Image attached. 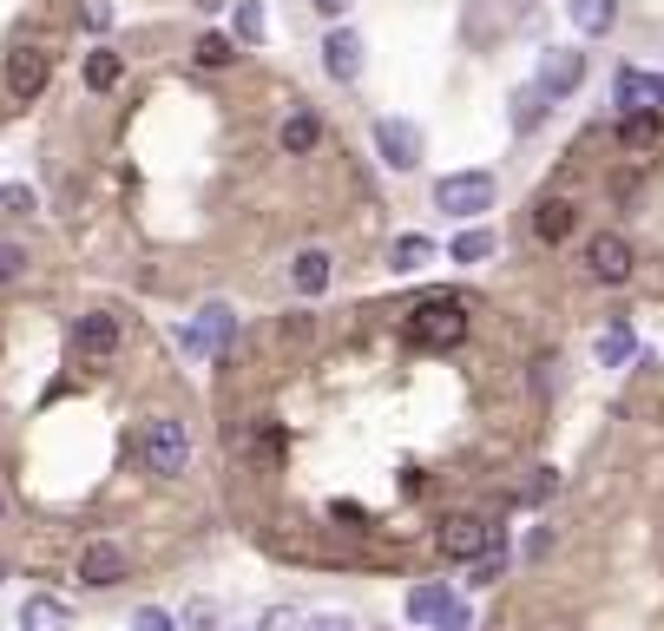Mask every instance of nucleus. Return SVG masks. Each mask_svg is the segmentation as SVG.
<instances>
[{
  "label": "nucleus",
  "mask_w": 664,
  "mask_h": 631,
  "mask_svg": "<svg viewBox=\"0 0 664 631\" xmlns=\"http://www.w3.org/2000/svg\"><path fill=\"white\" fill-rule=\"evenodd\" d=\"M402 336H408V349H460L467 343V296H422L408 316H402Z\"/></svg>",
  "instance_id": "nucleus-1"
},
{
  "label": "nucleus",
  "mask_w": 664,
  "mask_h": 631,
  "mask_svg": "<svg viewBox=\"0 0 664 631\" xmlns=\"http://www.w3.org/2000/svg\"><path fill=\"white\" fill-rule=\"evenodd\" d=\"M139 461H146V474H158V481H178V474L191 467V434H185V421L151 415L146 434H139Z\"/></svg>",
  "instance_id": "nucleus-2"
},
{
  "label": "nucleus",
  "mask_w": 664,
  "mask_h": 631,
  "mask_svg": "<svg viewBox=\"0 0 664 631\" xmlns=\"http://www.w3.org/2000/svg\"><path fill=\"white\" fill-rule=\"evenodd\" d=\"M494 198H501V178H494V171H447V178H435V210L460 217V224L487 217Z\"/></svg>",
  "instance_id": "nucleus-3"
},
{
  "label": "nucleus",
  "mask_w": 664,
  "mask_h": 631,
  "mask_svg": "<svg viewBox=\"0 0 664 631\" xmlns=\"http://www.w3.org/2000/svg\"><path fill=\"white\" fill-rule=\"evenodd\" d=\"M501 540H507V533H501L487 513H447L442 526H435V546H442L447 560H460V565L480 560V553H487V546H501Z\"/></svg>",
  "instance_id": "nucleus-4"
},
{
  "label": "nucleus",
  "mask_w": 664,
  "mask_h": 631,
  "mask_svg": "<svg viewBox=\"0 0 664 631\" xmlns=\"http://www.w3.org/2000/svg\"><path fill=\"white\" fill-rule=\"evenodd\" d=\"M230 336H237V316L224 309V303H205L185 329H178V349L191 355V362H218L230 349Z\"/></svg>",
  "instance_id": "nucleus-5"
},
{
  "label": "nucleus",
  "mask_w": 664,
  "mask_h": 631,
  "mask_svg": "<svg viewBox=\"0 0 664 631\" xmlns=\"http://www.w3.org/2000/svg\"><path fill=\"white\" fill-rule=\"evenodd\" d=\"M422 151H428V139H422L415 119H375V158H381L388 171H415Z\"/></svg>",
  "instance_id": "nucleus-6"
},
{
  "label": "nucleus",
  "mask_w": 664,
  "mask_h": 631,
  "mask_svg": "<svg viewBox=\"0 0 664 631\" xmlns=\"http://www.w3.org/2000/svg\"><path fill=\"white\" fill-rule=\"evenodd\" d=\"M586 270H592V283L618 289V283H632V270H638V250H632L618 230H598V237L586 244Z\"/></svg>",
  "instance_id": "nucleus-7"
},
{
  "label": "nucleus",
  "mask_w": 664,
  "mask_h": 631,
  "mask_svg": "<svg viewBox=\"0 0 664 631\" xmlns=\"http://www.w3.org/2000/svg\"><path fill=\"white\" fill-rule=\"evenodd\" d=\"M230 454H237L244 467H284V454H290V434H284L277 421H250L244 434L230 427Z\"/></svg>",
  "instance_id": "nucleus-8"
},
{
  "label": "nucleus",
  "mask_w": 664,
  "mask_h": 631,
  "mask_svg": "<svg viewBox=\"0 0 664 631\" xmlns=\"http://www.w3.org/2000/svg\"><path fill=\"white\" fill-rule=\"evenodd\" d=\"M363 53H369V47H363V33H356V27H343V20H336V27L323 33V72H329L336 86H356V79H363V67H369Z\"/></svg>",
  "instance_id": "nucleus-9"
},
{
  "label": "nucleus",
  "mask_w": 664,
  "mask_h": 631,
  "mask_svg": "<svg viewBox=\"0 0 664 631\" xmlns=\"http://www.w3.org/2000/svg\"><path fill=\"white\" fill-rule=\"evenodd\" d=\"M47 79H53V53H47V47H13V53H7V92H13L20 106L40 99Z\"/></svg>",
  "instance_id": "nucleus-10"
},
{
  "label": "nucleus",
  "mask_w": 664,
  "mask_h": 631,
  "mask_svg": "<svg viewBox=\"0 0 664 631\" xmlns=\"http://www.w3.org/2000/svg\"><path fill=\"white\" fill-rule=\"evenodd\" d=\"M546 99H573L579 86H586V53L579 47H553L546 60H539V79H533Z\"/></svg>",
  "instance_id": "nucleus-11"
},
{
  "label": "nucleus",
  "mask_w": 664,
  "mask_h": 631,
  "mask_svg": "<svg viewBox=\"0 0 664 631\" xmlns=\"http://www.w3.org/2000/svg\"><path fill=\"white\" fill-rule=\"evenodd\" d=\"M126 572H132V565H126V553H119L112 540H92V546H79V585H92V592H112Z\"/></svg>",
  "instance_id": "nucleus-12"
},
{
  "label": "nucleus",
  "mask_w": 664,
  "mask_h": 631,
  "mask_svg": "<svg viewBox=\"0 0 664 631\" xmlns=\"http://www.w3.org/2000/svg\"><path fill=\"white\" fill-rule=\"evenodd\" d=\"M73 349L92 355V362H106V355L119 349V316H112V309H86L73 323Z\"/></svg>",
  "instance_id": "nucleus-13"
},
{
  "label": "nucleus",
  "mask_w": 664,
  "mask_h": 631,
  "mask_svg": "<svg viewBox=\"0 0 664 631\" xmlns=\"http://www.w3.org/2000/svg\"><path fill=\"white\" fill-rule=\"evenodd\" d=\"M612 106H618V112H658V72L618 67V79H612Z\"/></svg>",
  "instance_id": "nucleus-14"
},
{
  "label": "nucleus",
  "mask_w": 664,
  "mask_h": 631,
  "mask_svg": "<svg viewBox=\"0 0 664 631\" xmlns=\"http://www.w3.org/2000/svg\"><path fill=\"white\" fill-rule=\"evenodd\" d=\"M277 145H284V158H309V151L323 145V119H316L309 106H290L284 126H277Z\"/></svg>",
  "instance_id": "nucleus-15"
},
{
  "label": "nucleus",
  "mask_w": 664,
  "mask_h": 631,
  "mask_svg": "<svg viewBox=\"0 0 664 631\" xmlns=\"http://www.w3.org/2000/svg\"><path fill=\"white\" fill-rule=\"evenodd\" d=\"M573 230H579L573 198H539V205H533V237H539V244H566Z\"/></svg>",
  "instance_id": "nucleus-16"
},
{
  "label": "nucleus",
  "mask_w": 664,
  "mask_h": 631,
  "mask_svg": "<svg viewBox=\"0 0 664 631\" xmlns=\"http://www.w3.org/2000/svg\"><path fill=\"white\" fill-rule=\"evenodd\" d=\"M329 283H336L329 250H316V244H309V250H296V257H290V289H296V296H323Z\"/></svg>",
  "instance_id": "nucleus-17"
},
{
  "label": "nucleus",
  "mask_w": 664,
  "mask_h": 631,
  "mask_svg": "<svg viewBox=\"0 0 664 631\" xmlns=\"http://www.w3.org/2000/svg\"><path fill=\"white\" fill-rule=\"evenodd\" d=\"M618 145H625V151H658L664 112H618Z\"/></svg>",
  "instance_id": "nucleus-18"
},
{
  "label": "nucleus",
  "mask_w": 664,
  "mask_h": 631,
  "mask_svg": "<svg viewBox=\"0 0 664 631\" xmlns=\"http://www.w3.org/2000/svg\"><path fill=\"white\" fill-rule=\"evenodd\" d=\"M566 20L586 33V40H605L618 27V0H566Z\"/></svg>",
  "instance_id": "nucleus-19"
},
{
  "label": "nucleus",
  "mask_w": 664,
  "mask_h": 631,
  "mask_svg": "<svg viewBox=\"0 0 664 631\" xmlns=\"http://www.w3.org/2000/svg\"><path fill=\"white\" fill-rule=\"evenodd\" d=\"M230 40H237V47H264V40H270V20H264L257 0H230Z\"/></svg>",
  "instance_id": "nucleus-20"
},
{
  "label": "nucleus",
  "mask_w": 664,
  "mask_h": 631,
  "mask_svg": "<svg viewBox=\"0 0 664 631\" xmlns=\"http://www.w3.org/2000/svg\"><path fill=\"white\" fill-rule=\"evenodd\" d=\"M119 79H126V60H119L112 47H92V53H86V86H92V92H112Z\"/></svg>",
  "instance_id": "nucleus-21"
},
{
  "label": "nucleus",
  "mask_w": 664,
  "mask_h": 631,
  "mask_svg": "<svg viewBox=\"0 0 664 631\" xmlns=\"http://www.w3.org/2000/svg\"><path fill=\"white\" fill-rule=\"evenodd\" d=\"M191 60L205 72H224V67H237V40L230 33H198V47H191Z\"/></svg>",
  "instance_id": "nucleus-22"
},
{
  "label": "nucleus",
  "mask_w": 664,
  "mask_h": 631,
  "mask_svg": "<svg viewBox=\"0 0 664 631\" xmlns=\"http://www.w3.org/2000/svg\"><path fill=\"white\" fill-rule=\"evenodd\" d=\"M447 605H454L447 585H415V592H408V619H415V625H435Z\"/></svg>",
  "instance_id": "nucleus-23"
},
{
  "label": "nucleus",
  "mask_w": 664,
  "mask_h": 631,
  "mask_svg": "<svg viewBox=\"0 0 664 631\" xmlns=\"http://www.w3.org/2000/svg\"><path fill=\"white\" fill-rule=\"evenodd\" d=\"M487 257H494V230H480V224L447 244V264H487Z\"/></svg>",
  "instance_id": "nucleus-24"
},
{
  "label": "nucleus",
  "mask_w": 664,
  "mask_h": 631,
  "mask_svg": "<svg viewBox=\"0 0 664 631\" xmlns=\"http://www.w3.org/2000/svg\"><path fill=\"white\" fill-rule=\"evenodd\" d=\"M553 112V99L539 92V86H519L514 92V132H539V119Z\"/></svg>",
  "instance_id": "nucleus-25"
},
{
  "label": "nucleus",
  "mask_w": 664,
  "mask_h": 631,
  "mask_svg": "<svg viewBox=\"0 0 664 631\" xmlns=\"http://www.w3.org/2000/svg\"><path fill=\"white\" fill-rule=\"evenodd\" d=\"M428 257H435V244H428V237H415V230L388 244V264H395V270H422Z\"/></svg>",
  "instance_id": "nucleus-26"
},
{
  "label": "nucleus",
  "mask_w": 664,
  "mask_h": 631,
  "mask_svg": "<svg viewBox=\"0 0 664 631\" xmlns=\"http://www.w3.org/2000/svg\"><path fill=\"white\" fill-rule=\"evenodd\" d=\"M632 349H638V343H632V323H612V329L598 336V362H605V368H618Z\"/></svg>",
  "instance_id": "nucleus-27"
},
{
  "label": "nucleus",
  "mask_w": 664,
  "mask_h": 631,
  "mask_svg": "<svg viewBox=\"0 0 664 631\" xmlns=\"http://www.w3.org/2000/svg\"><path fill=\"white\" fill-rule=\"evenodd\" d=\"M501 572H507V540H501V546H487L480 560H467V585H494Z\"/></svg>",
  "instance_id": "nucleus-28"
},
{
  "label": "nucleus",
  "mask_w": 664,
  "mask_h": 631,
  "mask_svg": "<svg viewBox=\"0 0 664 631\" xmlns=\"http://www.w3.org/2000/svg\"><path fill=\"white\" fill-rule=\"evenodd\" d=\"M27 277V244H0V289Z\"/></svg>",
  "instance_id": "nucleus-29"
},
{
  "label": "nucleus",
  "mask_w": 664,
  "mask_h": 631,
  "mask_svg": "<svg viewBox=\"0 0 664 631\" xmlns=\"http://www.w3.org/2000/svg\"><path fill=\"white\" fill-rule=\"evenodd\" d=\"M218 625V605H211V599H191V605H185V631H211Z\"/></svg>",
  "instance_id": "nucleus-30"
},
{
  "label": "nucleus",
  "mask_w": 664,
  "mask_h": 631,
  "mask_svg": "<svg viewBox=\"0 0 664 631\" xmlns=\"http://www.w3.org/2000/svg\"><path fill=\"white\" fill-rule=\"evenodd\" d=\"M553 487H559V474H553V467H533V481H526V506H539Z\"/></svg>",
  "instance_id": "nucleus-31"
},
{
  "label": "nucleus",
  "mask_w": 664,
  "mask_h": 631,
  "mask_svg": "<svg viewBox=\"0 0 664 631\" xmlns=\"http://www.w3.org/2000/svg\"><path fill=\"white\" fill-rule=\"evenodd\" d=\"M132 631H178V625H171V612H158V605H139V612H132Z\"/></svg>",
  "instance_id": "nucleus-32"
},
{
  "label": "nucleus",
  "mask_w": 664,
  "mask_h": 631,
  "mask_svg": "<svg viewBox=\"0 0 664 631\" xmlns=\"http://www.w3.org/2000/svg\"><path fill=\"white\" fill-rule=\"evenodd\" d=\"M264 631H303V612H290V605H270V612H264Z\"/></svg>",
  "instance_id": "nucleus-33"
},
{
  "label": "nucleus",
  "mask_w": 664,
  "mask_h": 631,
  "mask_svg": "<svg viewBox=\"0 0 664 631\" xmlns=\"http://www.w3.org/2000/svg\"><path fill=\"white\" fill-rule=\"evenodd\" d=\"M0 205L7 210H33V191H27V185H0Z\"/></svg>",
  "instance_id": "nucleus-34"
},
{
  "label": "nucleus",
  "mask_w": 664,
  "mask_h": 631,
  "mask_svg": "<svg viewBox=\"0 0 664 631\" xmlns=\"http://www.w3.org/2000/svg\"><path fill=\"white\" fill-rule=\"evenodd\" d=\"M86 27L106 33V27H112V7H106V0H86Z\"/></svg>",
  "instance_id": "nucleus-35"
},
{
  "label": "nucleus",
  "mask_w": 664,
  "mask_h": 631,
  "mask_svg": "<svg viewBox=\"0 0 664 631\" xmlns=\"http://www.w3.org/2000/svg\"><path fill=\"white\" fill-rule=\"evenodd\" d=\"M435 631H467V605H460V599H454V605H447L442 619H435Z\"/></svg>",
  "instance_id": "nucleus-36"
},
{
  "label": "nucleus",
  "mask_w": 664,
  "mask_h": 631,
  "mask_svg": "<svg viewBox=\"0 0 664 631\" xmlns=\"http://www.w3.org/2000/svg\"><path fill=\"white\" fill-rule=\"evenodd\" d=\"M303 631H356V619H343V612H323V619H309Z\"/></svg>",
  "instance_id": "nucleus-37"
},
{
  "label": "nucleus",
  "mask_w": 664,
  "mask_h": 631,
  "mask_svg": "<svg viewBox=\"0 0 664 631\" xmlns=\"http://www.w3.org/2000/svg\"><path fill=\"white\" fill-rule=\"evenodd\" d=\"M309 7H316V13H323V20H343V13H349V7H356V0H309Z\"/></svg>",
  "instance_id": "nucleus-38"
},
{
  "label": "nucleus",
  "mask_w": 664,
  "mask_h": 631,
  "mask_svg": "<svg viewBox=\"0 0 664 631\" xmlns=\"http://www.w3.org/2000/svg\"><path fill=\"white\" fill-rule=\"evenodd\" d=\"M198 7H205V13H218V7H230V0H198Z\"/></svg>",
  "instance_id": "nucleus-39"
},
{
  "label": "nucleus",
  "mask_w": 664,
  "mask_h": 631,
  "mask_svg": "<svg viewBox=\"0 0 664 631\" xmlns=\"http://www.w3.org/2000/svg\"><path fill=\"white\" fill-rule=\"evenodd\" d=\"M658 112H664V72H658Z\"/></svg>",
  "instance_id": "nucleus-40"
},
{
  "label": "nucleus",
  "mask_w": 664,
  "mask_h": 631,
  "mask_svg": "<svg viewBox=\"0 0 664 631\" xmlns=\"http://www.w3.org/2000/svg\"><path fill=\"white\" fill-rule=\"evenodd\" d=\"M0 520H7V493H0Z\"/></svg>",
  "instance_id": "nucleus-41"
},
{
  "label": "nucleus",
  "mask_w": 664,
  "mask_h": 631,
  "mask_svg": "<svg viewBox=\"0 0 664 631\" xmlns=\"http://www.w3.org/2000/svg\"><path fill=\"white\" fill-rule=\"evenodd\" d=\"M27 631H33V625H27Z\"/></svg>",
  "instance_id": "nucleus-42"
}]
</instances>
